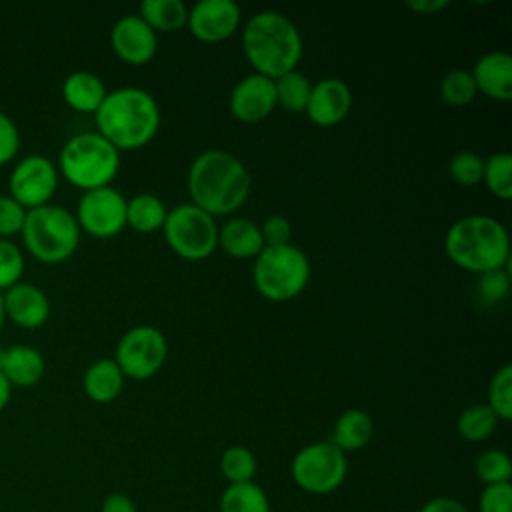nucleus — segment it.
<instances>
[{
    "label": "nucleus",
    "mask_w": 512,
    "mask_h": 512,
    "mask_svg": "<svg viewBox=\"0 0 512 512\" xmlns=\"http://www.w3.org/2000/svg\"><path fill=\"white\" fill-rule=\"evenodd\" d=\"M186 184L194 206L210 216H224L236 212L246 202L252 178L234 154L206 150L192 160Z\"/></svg>",
    "instance_id": "nucleus-1"
},
{
    "label": "nucleus",
    "mask_w": 512,
    "mask_h": 512,
    "mask_svg": "<svg viewBox=\"0 0 512 512\" xmlns=\"http://www.w3.org/2000/svg\"><path fill=\"white\" fill-rule=\"evenodd\" d=\"M98 134L118 152L146 146L160 128V108L154 96L136 86L116 88L106 94L94 112Z\"/></svg>",
    "instance_id": "nucleus-2"
},
{
    "label": "nucleus",
    "mask_w": 512,
    "mask_h": 512,
    "mask_svg": "<svg viewBox=\"0 0 512 512\" xmlns=\"http://www.w3.org/2000/svg\"><path fill=\"white\" fill-rule=\"evenodd\" d=\"M242 48L256 74L276 80L296 70L302 58V36L282 12L262 10L244 24Z\"/></svg>",
    "instance_id": "nucleus-3"
},
{
    "label": "nucleus",
    "mask_w": 512,
    "mask_h": 512,
    "mask_svg": "<svg viewBox=\"0 0 512 512\" xmlns=\"http://www.w3.org/2000/svg\"><path fill=\"white\" fill-rule=\"evenodd\" d=\"M444 250L456 266L482 274L508 264L510 238L500 220L486 214H470L450 226Z\"/></svg>",
    "instance_id": "nucleus-4"
},
{
    "label": "nucleus",
    "mask_w": 512,
    "mask_h": 512,
    "mask_svg": "<svg viewBox=\"0 0 512 512\" xmlns=\"http://www.w3.org/2000/svg\"><path fill=\"white\" fill-rule=\"evenodd\" d=\"M20 234L28 252L46 264L68 260L80 242V226L74 214L58 204L26 210Z\"/></svg>",
    "instance_id": "nucleus-5"
},
{
    "label": "nucleus",
    "mask_w": 512,
    "mask_h": 512,
    "mask_svg": "<svg viewBox=\"0 0 512 512\" xmlns=\"http://www.w3.org/2000/svg\"><path fill=\"white\" fill-rule=\"evenodd\" d=\"M120 168V152L98 132L72 136L60 152V172L84 192L110 186Z\"/></svg>",
    "instance_id": "nucleus-6"
},
{
    "label": "nucleus",
    "mask_w": 512,
    "mask_h": 512,
    "mask_svg": "<svg viewBox=\"0 0 512 512\" xmlns=\"http://www.w3.org/2000/svg\"><path fill=\"white\" fill-rule=\"evenodd\" d=\"M252 280L264 298L272 302L292 300L310 280L308 256L294 244L264 246L256 256Z\"/></svg>",
    "instance_id": "nucleus-7"
},
{
    "label": "nucleus",
    "mask_w": 512,
    "mask_h": 512,
    "mask_svg": "<svg viewBox=\"0 0 512 512\" xmlns=\"http://www.w3.org/2000/svg\"><path fill=\"white\" fill-rule=\"evenodd\" d=\"M162 232L168 246L178 256L192 262L208 258L218 246V226L214 216L192 202L168 210Z\"/></svg>",
    "instance_id": "nucleus-8"
},
{
    "label": "nucleus",
    "mask_w": 512,
    "mask_h": 512,
    "mask_svg": "<svg viewBox=\"0 0 512 512\" xmlns=\"http://www.w3.org/2000/svg\"><path fill=\"white\" fill-rule=\"evenodd\" d=\"M292 478L304 492L330 494L346 478V454L328 442H312L296 452L292 460Z\"/></svg>",
    "instance_id": "nucleus-9"
},
{
    "label": "nucleus",
    "mask_w": 512,
    "mask_h": 512,
    "mask_svg": "<svg viewBox=\"0 0 512 512\" xmlns=\"http://www.w3.org/2000/svg\"><path fill=\"white\" fill-rule=\"evenodd\" d=\"M168 342L154 326L130 328L116 346L114 362L124 376L134 380L152 378L166 362Z\"/></svg>",
    "instance_id": "nucleus-10"
},
{
    "label": "nucleus",
    "mask_w": 512,
    "mask_h": 512,
    "mask_svg": "<svg viewBox=\"0 0 512 512\" xmlns=\"http://www.w3.org/2000/svg\"><path fill=\"white\" fill-rule=\"evenodd\" d=\"M126 202L124 194L112 186L94 188L80 196L74 218L88 234L110 238L126 226Z\"/></svg>",
    "instance_id": "nucleus-11"
},
{
    "label": "nucleus",
    "mask_w": 512,
    "mask_h": 512,
    "mask_svg": "<svg viewBox=\"0 0 512 512\" xmlns=\"http://www.w3.org/2000/svg\"><path fill=\"white\" fill-rule=\"evenodd\" d=\"M58 186V172L52 160L40 154L22 158L10 174V196L26 210L48 204Z\"/></svg>",
    "instance_id": "nucleus-12"
},
{
    "label": "nucleus",
    "mask_w": 512,
    "mask_h": 512,
    "mask_svg": "<svg viewBox=\"0 0 512 512\" xmlns=\"http://www.w3.org/2000/svg\"><path fill=\"white\" fill-rule=\"evenodd\" d=\"M186 26L200 42H222L240 26V8L234 0H200L188 10Z\"/></svg>",
    "instance_id": "nucleus-13"
},
{
    "label": "nucleus",
    "mask_w": 512,
    "mask_h": 512,
    "mask_svg": "<svg viewBox=\"0 0 512 512\" xmlns=\"http://www.w3.org/2000/svg\"><path fill=\"white\" fill-rule=\"evenodd\" d=\"M110 42L118 58L134 66L148 64L158 50V34L138 14L118 18L112 26Z\"/></svg>",
    "instance_id": "nucleus-14"
},
{
    "label": "nucleus",
    "mask_w": 512,
    "mask_h": 512,
    "mask_svg": "<svg viewBox=\"0 0 512 512\" xmlns=\"http://www.w3.org/2000/svg\"><path fill=\"white\" fill-rule=\"evenodd\" d=\"M276 108L274 80L262 74L244 76L230 92V112L240 122H260Z\"/></svg>",
    "instance_id": "nucleus-15"
},
{
    "label": "nucleus",
    "mask_w": 512,
    "mask_h": 512,
    "mask_svg": "<svg viewBox=\"0 0 512 512\" xmlns=\"http://www.w3.org/2000/svg\"><path fill=\"white\" fill-rule=\"evenodd\" d=\"M352 108V90L340 78H324L312 86L310 98L306 104L308 118L322 126H334L342 122Z\"/></svg>",
    "instance_id": "nucleus-16"
},
{
    "label": "nucleus",
    "mask_w": 512,
    "mask_h": 512,
    "mask_svg": "<svg viewBox=\"0 0 512 512\" xmlns=\"http://www.w3.org/2000/svg\"><path fill=\"white\" fill-rule=\"evenodd\" d=\"M4 316L16 326L38 328L50 316V302L42 288L30 282H16L2 294Z\"/></svg>",
    "instance_id": "nucleus-17"
},
{
    "label": "nucleus",
    "mask_w": 512,
    "mask_h": 512,
    "mask_svg": "<svg viewBox=\"0 0 512 512\" xmlns=\"http://www.w3.org/2000/svg\"><path fill=\"white\" fill-rule=\"evenodd\" d=\"M476 90L484 96L508 102L512 98V56L506 52H486L472 68Z\"/></svg>",
    "instance_id": "nucleus-18"
},
{
    "label": "nucleus",
    "mask_w": 512,
    "mask_h": 512,
    "mask_svg": "<svg viewBox=\"0 0 512 512\" xmlns=\"http://www.w3.org/2000/svg\"><path fill=\"white\" fill-rule=\"evenodd\" d=\"M44 368V358L34 346L14 344L0 350V372L10 386H34L44 376Z\"/></svg>",
    "instance_id": "nucleus-19"
},
{
    "label": "nucleus",
    "mask_w": 512,
    "mask_h": 512,
    "mask_svg": "<svg viewBox=\"0 0 512 512\" xmlns=\"http://www.w3.org/2000/svg\"><path fill=\"white\" fill-rule=\"evenodd\" d=\"M218 246L230 258H256L264 248L260 226L248 218H230L218 228Z\"/></svg>",
    "instance_id": "nucleus-20"
},
{
    "label": "nucleus",
    "mask_w": 512,
    "mask_h": 512,
    "mask_svg": "<svg viewBox=\"0 0 512 512\" xmlns=\"http://www.w3.org/2000/svg\"><path fill=\"white\" fill-rule=\"evenodd\" d=\"M124 374L112 358H100L92 362L84 372V392L98 404H108L118 398L124 386Z\"/></svg>",
    "instance_id": "nucleus-21"
},
{
    "label": "nucleus",
    "mask_w": 512,
    "mask_h": 512,
    "mask_svg": "<svg viewBox=\"0 0 512 512\" xmlns=\"http://www.w3.org/2000/svg\"><path fill=\"white\" fill-rule=\"evenodd\" d=\"M106 86L100 76L88 70H76L66 76L62 96L66 104L78 112H96L106 98Z\"/></svg>",
    "instance_id": "nucleus-22"
},
{
    "label": "nucleus",
    "mask_w": 512,
    "mask_h": 512,
    "mask_svg": "<svg viewBox=\"0 0 512 512\" xmlns=\"http://www.w3.org/2000/svg\"><path fill=\"white\" fill-rule=\"evenodd\" d=\"M374 434V424L368 412L352 408L338 416L334 430H332V444L346 452H356L364 448Z\"/></svg>",
    "instance_id": "nucleus-23"
},
{
    "label": "nucleus",
    "mask_w": 512,
    "mask_h": 512,
    "mask_svg": "<svg viewBox=\"0 0 512 512\" xmlns=\"http://www.w3.org/2000/svg\"><path fill=\"white\" fill-rule=\"evenodd\" d=\"M166 214L168 210L164 202L150 192L136 194L126 202V226L142 234L162 230Z\"/></svg>",
    "instance_id": "nucleus-24"
},
{
    "label": "nucleus",
    "mask_w": 512,
    "mask_h": 512,
    "mask_svg": "<svg viewBox=\"0 0 512 512\" xmlns=\"http://www.w3.org/2000/svg\"><path fill=\"white\" fill-rule=\"evenodd\" d=\"M138 16L158 34L174 32L186 26L188 8L182 0H144L140 2Z\"/></svg>",
    "instance_id": "nucleus-25"
},
{
    "label": "nucleus",
    "mask_w": 512,
    "mask_h": 512,
    "mask_svg": "<svg viewBox=\"0 0 512 512\" xmlns=\"http://www.w3.org/2000/svg\"><path fill=\"white\" fill-rule=\"evenodd\" d=\"M220 512H270V502L266 492L254 480L228 484L220 498Z\"/></svg>",
    "instance_id": "nucleus-26"
},
{
    "label": "nucleus",
    "mask_w": 512,
    "mask_h": 512,
    "mask_svg": "<svg viewBox=\"0 0 512 512\" xmlns=\"http://www.w3.org/2000/svg\"><path fill=\"white\" fill-rule=\"evenodd\" d=\"M274 90H276V106H282L284 110L298 114L306 110L312 84L302 72L292 70L274 80Z\"/></svg>",
    "instance_id": "nucleus-27"
},
{
    "label": "nucleus",
    "mask_w": 512,
    "mask_h": 512,
    "mask_svg": "<svg viewBox=\"0 0 512 512\" xmlns=\"http://www.w3.org/2000/svg\"><path fill=\"white\" fill-rule=\"evenodd\" d=\"M498 418L496 414L488 408V404H472L462 410L456 422V430L460 438L466 442H482L492 436L496 430Z\"/></svg>",
    "instance_id": "nucleus-28"
},
{
    "label": "nucleus",
    "mask_w": 512,
    "mask_h": 512,
    "mask_svg": "<svg viewBox=\"0 0 512 512\" xmlns=\"http://www.w3.org/2000/svg\"><path fill=\"white\" fill-rule=\"evenodd\" d=\"M482 182L500 200L512 198V154L496 152L484 160Z\"/></svg>",
    "instance_id": "nucleus-29"
},
{
    "label": "nucleus",
    "mask_w": 512,
    "mask_h": 512,
    "mask_svg": "<svg viewBox=\"0 0 512 512\" xmlns=\"http://www.w3.org/2000/svg\"><path fill=\"white\" fill-rule=\"evenodd\" d=\"M220 472L228 480V484H244L252 482L256 474V458L246 446H230L222 452Z\"/></svg>",
    "instance_id": "nucleus-30"
},
{
    "label": "nucleus",
    "mask_w": 512,
    "mask_h": 512,
    "mask_svg": "<svg viewBox=\"0 0 512 512\" xmlns=\"http://www.w3.org/2000/svg\"><path fill=\"white\" fill-rule=\"evenodd\" d=\"M474 474L484 486L506 484L512 478V460L504 450H484L474 460Z\"/></svg>",
    "instance_id": "nucleus-31"
},
{
    "label": "nucleus",
    "mask_w": 512,
    "mask_h": 512,
    "mask_svg": "<svg viewBox=\"0 0 512 512\" xmlns=\"http://www.w3.org/2000/svg\"><path fill=\"white\" fill-rule=\"evenodd\" d=\"M488 408L498 420L512 418V366L504 364L496 370L488 386Z\"/></svg>",
    "instance_id": "nucleus-32"
},
{
    "label": "nucleus",
    "mask_w": 512,
    "mask_h": 512,
    "mask_svg": "<svg viewBox=\"0 0 512 512\" xmlns=\"http://www.w3.org/2000/svg\"><path fill=\"white\" fill-rule=\"evenodd\" d=\"M478 90L474 78L468 70H452L440 82V96L452 106L470 104L476 98Z\"/></svg>",
    "instance_id": "nucleus-33"
},
{
    "label": "nucleus",
    "mask_w": 512,
    "mask_h": 512,
    "mask_svg": "<svg viewBox=\"0 0 512 512\" xmlns=\"http://www.w3.org/2000/svg\"><path fill=\"white\" fill-rule=\"evenodd\" d=\"M510 292V274L504 268L482 272L476 282V298L484 306L500 304Z\"/></svg>",
    "instance_id": "nucleus-34"
},
{
    "label": "nucleus",
    "mask_w": 512,
    "mask_h": 512,
    "mask_svg": "<svg viewBox=\"0 0 512 512\" xmlns=\"http://www.w3.org/2000/svg\"><path fill=\"white\" fill-rule=\"evenodd\" d=\"M448 172L456 184L474 186V184L482 182L484 158H480L476 152L462 150L452 156V160L448 164Z\"/></svg>",
    "instance_id": "nucleus-35"
},
{
    "label": "nucleus",
    "mask_w": 512,
    "mask_h": 512,
    "mask_svg": "<svg viewBox=\"0 0 512 512\" xmlns=\"http://www.w3.org/2000/svg\"><path fill=\"white\" fill-rule=\"evenodd\" d=\"M24 272V256L20 248L10 242L0 238V290H8L14 286Z\"/></svg>",
    "instance_id": "nucleus-36"
},
{
    "label": "nucleus",
    "mask_w": 512,
    "mask_h": 512,
    "mask_svg": "<svg viewBox=\"0 0 512 512\" xmlns=\"http://www.w3.org/2000/svg\"><path fill=\"white\" fill-rule=\"evenodd\" d=\"M478 512H512L510 482L484 486L478 498Z\"/></svg>",
    "instance_id": "nucleus-37"
},
{
    "label": "nucleus",
    "mask_w": 512,
    "mask_h": 512,
    "mask_svg": "<svg viewBox=\"0 0 512 512\" xmlns=\"http://www.w3.org/2000/svg\"><path fill=\"white\" fill-rule=\"evenodd\" d=\"M26 208L12 196L0 194V236H12L22 230Z\"/></svg>",
    "instance_id": "nucleus-38"
},
{
    "label": "nucleus",
    "mask_w": 512,
    "mask_h": 512,
    "mask_svg": "<svg viewBox=\"0 0 512 512\" xmlns=\"http://www.w3.org/2000/svg\"><path fill=\"white\" fill-rule=\"evenodd\" d=\"M260 234H262L264 246H284V244H290L292 228L284 216L274 214L262 222Z\"/></svg>",
    "instance_id": "nucleus-39"
},
{
    "label": "nucleus",
    "mask_w": 512,
    "mask_h": 512,
    "mask_svg": "<svg viewBox=\"0 0 512 512\" xmlns=\"http://www.w3.org/2000/svg\"><path fill=\"white\" fill-rule=\"evenodd\" d=\"M20 146V132L12 118L0 112V166L10 162Z\"/></svg>",
    "instance_id": "nucleus-40"
},
{
    "label": "nucleus",
    "mask_w": 512,
    "mask_h": 512,
    "mask_svg": "<svg viewBox=\"0 0 512 512\" xmlns=\"http://www.w3.org/2000/svg\"><path fill=\"white\" fill-rule=\"evenodd\" d=\"M420 512H468V508L456 500V498H450V496H436L432 500H428Z\"/></svg>",
    "instance_id": "nucleus-41"
},
{
    "label": "nucleus",
    "mask_w": 512,
    "mask_h": 512,
    "mask_svg": "<svg viewBox=\"0 0 512 512\" xmlns=\"http://www.w3.org/2000/svg\"><path fill=\"white\" fill-rule=\"evenodd\" d=\"M100 512H136V504L132 502L130 496L122 492H114L104 498Z\"/></svg>",
    "instance_id": "nucleus-42"
},
{
    "label": "nucleus",
    "mask_w": 512,
    "mask_h": 512,
    "mask_svg": "<svg viewBox=\"0 0 512 512\" xmlns=\"http://www.w3.org/2000/svg\"><path fill=\"white\" fill-rule=\"evenodd\" d=\"M450 2L448 0H408L406 6L410 10H414L416 14H426V16H432L440 10H444Z\"/></svg>",
    "instance_id": "nucleus-43"
},
{
    "label": "nucleus",
    "mask_w": 512,
    "mask_h": 512,
    "mask_svg": "<svg viewBox=\"0 0 512 512\" xmlns=\"http://www.w3.org/2000/svg\"><path fill=\"white\" fill-rule=\"evenodd\" d=\"M10 396H12V386L10 382L2 376L0 372V412L6 408V404L10 402Z\"/></svg>",
    "instance_id": "nucleus-44"
},
{
    "label": "nucleus",
    "mask_w": 512,
    "mask_h": 512,
    "mask_svg": "<svg viewBox=\"0 0 512 512\" xmlns=\"http://www.w3.org/2000/svg\"><path fill=\"white\" fill-rule=\"evenodd\" d=\"M2 322H4V304H2V292H0V328H2Z\"/></svg>",
    "instance_id": "nucleus-45"
}]
</instances>
